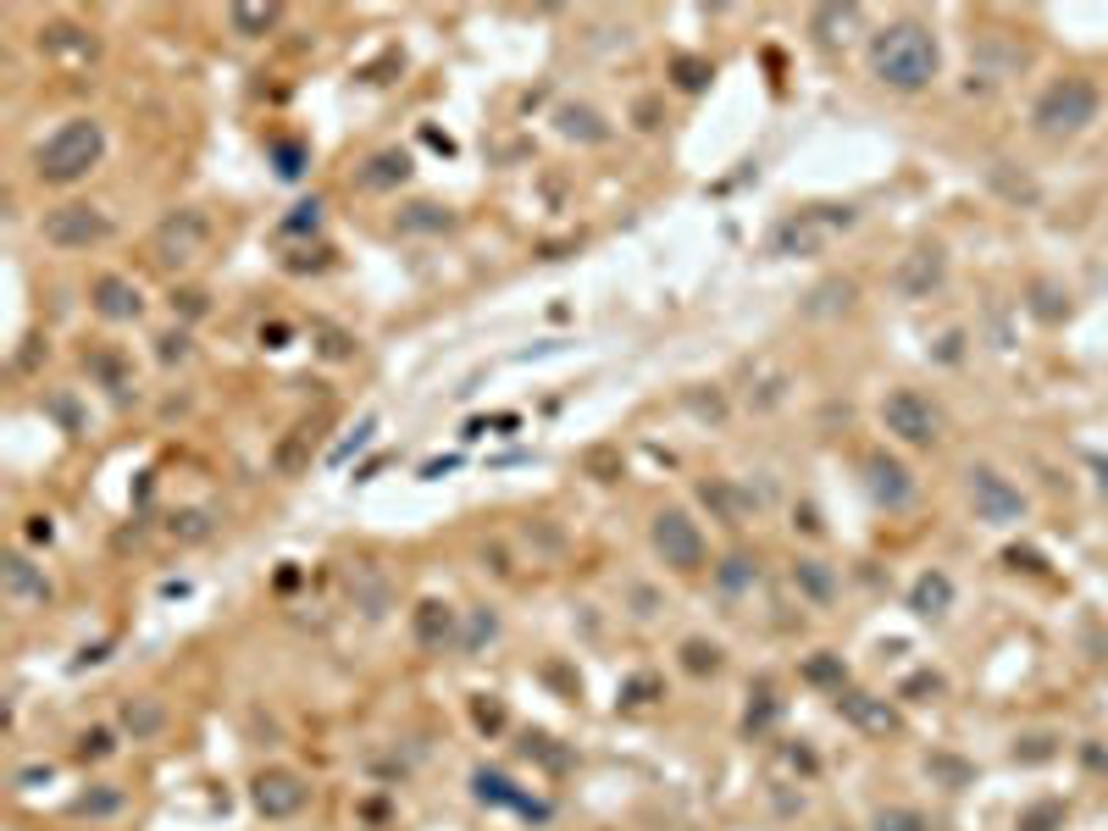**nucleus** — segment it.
<instances>
[{"instance_id": "obj_40", "label": "nucleus", "mask_w": 1108, "mask_h": 831, "mask_svg": "<svg viewBox=\"0 0 1108 831\" xmlns=\"http://www.w3.org/2000/svg\"><path fill=\"white\" fill-rule=\"evenodd\" d=\"M372 433H377V416H366V422H361V428H355V433H350V439H344V444L328 455V461H333V466H344L355 450H366V444H372Z\"/></svg>"}, {"instance_id": "obj_36", "label": "nucleus", "mask_w": 1108, "mask_h": 831, "mask_svg": "<svg viewBox=\"0 0 1108 831\" xmlns=\"http://www.w3.org/2000/svg\"><path fill=\"white\" fill-rule=\"evenodd\" d=\"M117 749V738H111V727H89L84 738H78V760L89 765V760H106Z\"/></svg>"}, {"instance_id": "obj_21", "label": "nucleus", "mask_w": 1108, "mask_h": 831, "mask_svg": "<svg viewBox=\"0 0 1108 831\" xmlns=\"http://www.w3.org/2000/svg\"><path fill=\"white\" fill-rule=\"evenodd\" d=\"M909 610L926 616V621L948 616V610H953V583H948V572H920L915 588H909Z\"/></svg>"}, {"instance_id": "obj_45", "label": "nucleus", "mask_w": 1108, "mask_h": 831, "mask_svg": "<svg viewBox=\"0 0 1108 831\" xmlns=\"http://www.w3.org/2000/svg\"><path fill=\"white\" fill-rule=\"evenodd\" d=\"M1059 820H1064V809H1059V804H1037V809L1020 820V831H1053Z\"/></svg>"}, {"instance_id": "obj_35", "label": "nucleus", "mask_w": 1108, "mask_h": 831, "mask_svg": "<svg viewBox=\"0 0 1108 831\" xmlns=\"http://www.w3.org/2000/svg\"><path fill=\"white\" fill-rule=\"evenodd\" d=\"M776 716H782L776 693H771V687H760V693H754V705H749V721H743V727H749V732H765V727H771Z\"/></svg>"}, {"instance_id": "obj_3", "label": "nucleus", "mask_w": 1108, "mask_h": 831, "mask_svg": "<svg viewBox=\"0 0 1108 831\" xmlns=\"http://www.w3.org/2000/svg\"><path fill=\"white\" fill-rule=\"evenodd\" d=\"M1097 111H1103V95H1097L1092 78H1059L1031 106V122H1037L1042 138H1075V133H1086L1097 122Z\"/></svg>"}, {"instance_id": "obj_56", "label": "nucleus", "mask_w": 1108, "mask_h": 831, "mask_svg": "<svg viewBox=\"0 0 1108 831\" xmlns=\"http://www.w3.org/2000/svg\"><path fill=\"white\" fill-rule=\"evenodd\" d=\"M1097 488L1108 494V461H1097Z\"/></svg>"}, {"instance_id": "obj_41", "label": "nucleus", "mask_w": 1108, "mask_h": 831, "mask_svg": "<svg viewBox=\"0 0 1108 831\" xmlns=\"http://www.w3.org/2000/svg\"><path fill=\"white\" fill-rule=\"evenodd\" d=\"M322 228V200L295 206V217H284V233H317Z\"/></svg>"}, {"instance_id": "obj_1", "label": "nucleus", "mask_w": 1108, "mask_h": 831, "mask_svg": "<svg viewBox=\"0 0 1108 831\" xmlns=\"http://www.w3.org/2000/svg\"><path fill=\"white\" fill-rule=\"evenodd\" d=\"M942 56H937V34L926 23H887L871 40V73L876 84L898 89V95H920L937 78Z\"/></svg>"}, {"instance_id": "obj_15", "label": "nucleus", "mask_w": 1108, "mask_h": 831, "mask_svg": "<svg viewBox=\"0 0 1108 831\" xmlns=\"http://www.w3.org/2000/svg\"><path fill=\"white\" fill-rule=\"evenodd\" d=\"M838 710L860 727V732H871V738H887V732H898V716H893V705L887 699H876V693H854V687H843L838 693Z\"/></svg>"}, {"instance_id": "obj_50", "label": "nucleus", "mask_w": 1108, "mask_h": 831, "mask_svg": "<svg viewBox=\"0 0 1108 831\" xmlns=\"http://www.w3.org/2000/svg\"><path fill=\"white\" fill-rule=\"evenodd\" d=\"M687 405L699 410V416H710V422H727V405H721V394H710V399H705V394H687Z\"/></svg>"}, {"instance_id": "obj_7", "label": "nucleus", "mask_w": 1108, "mask_h": 831, "mask_svg": "<svg viewBox=\"0 0 1108 831\" xmlns=\"http://www.w3.org/2000/svg\"><path fill=\"white\" fill-rule=\"evenodd\" d=\"M206 244H211V217L195 211V206L162 217V228L151 233V255H156L162 266H195V261L206 255Z\"/></svg>"}, {"instance_id": "obj_48", "label": "nucleus", "mask_w": 1108, "mask_h": 831, "mask_svg": "<svg viewBox=\"0 0 1108 831\" xmlns=\"http://www.w3.org/2000/svg\"><path fill=\"white\" fill-rule=\"evenodd\" d=\"M277 173H284V178H300V173H306V151H300V145H277Z\"/></svg>"}, {"instance_id": "obj_22", "label": "nucleus", "mask_w": 1108, "mask_h": 831, "mask_svg": "<svg viewBox=\"0 0 1108 831\" xmlns=\"http://www.w3.org/2000/svg\"><path fill=\"white\" fill-rule=\"evenodd\" d=\"M472 787H477V798H483V804H499V809H521V815H543V809H538L532 798H521V793H516V782H510L505 771H488V765H483V771L472 776Z\"/></svg>"}, {"instance_id": "obj_55", "label": "nucleus", "mask_w": 1108, "mask_h": 831, "mask_svg": "<svg viewBox=\"0 0 1108 831\" xmlns=\"http://www.w3.org/2000/svg\"><path fill=\"white\" fill-rule=\"evenodd\" d=\"M1053 749H1048V738H1031V749H1026V760H1048Z\"/></svg>"}, {"instance_id": "obj_28", "label": "nucleus", "mask_w": 1108, "mask_h": 831, "mask_svg": "<svg viewBox=\"0 0 1108 831\" xmlns=\"http://www.w3.org/2000/svg\"><path fill=\"white\" fill-rule=\"evenodd\" d=\"M84 361H89V372H95V377H100V383H106V388H111L117 399H128V388H133V372H128V361H122L117 350H89Z\"/></svg>"}, {"instance_id": "obj_54", "label": "nucleus", "mask_w": 1108, "mask_h": 831, "mask_svg": "<svg viewBox=\"0 0 1108 831\" xmlns=\"http://www.w3.org/2000/svg\"><path fill=\"white\" fill-rule=\"evenodd\" d=\"M793 521H798L804 532H820V521H815V510H809V505H804V510H793Z\"/></svg>"}, {"instance_id": "obj_9", "label": "nucleus", "mask_w": 1108, "mask_h": 831, "mask_svg": "<svg viewBox=\"0 0 1108 831\" xmlns=\"http://www.w3.org/2000/svg\"><path fill=\"white\" fill-rule=\"evenodd\" d=\"M250 798H255V809H261L266 820H295V815L311 804V782H306L300 771H289V765H272V771L255 776Z\"/></svg>"}, {"instance_id": "obj_44", "label": "nucleus", "mask_w": 1108, "mask_h": 831, "mask_svg": "<svg viewBox=\"0 0 1108 831\" xmlns=\"http://www.w3.org/2000/svg\"><path fill=\"white\" fill-rule=\"evenodd\" d=\"M211 532V516L206 510H184V516H173V538H206Z\"/></svg>"}, {"instance_id": "obj_34", "label": "nucleus", "mask_w": 1108, "mask_h": 831, "mask_svg": "<svg viewBox=\"0 0 1108 831\" xmlns=\"http://www.w3.org/2000/svg\"><path fill=\"white\" fill-rule=\"evenodd\" d=\"M660 693H665V682H660V676H649V671H638V676L621 687V705H654Z\"/></svg>"}, {"instance_id": "obj_37", "label": "nucleus", "mask_w": 1108, "mask_h": 831, "mask_svg": "<svg viewBox=\"0 0 1108 831\" xmlns=\"http://www.w3.org/2000/svg\"><path fill=\"white\" fill-rule=\"evenodd\" d=\"M527 754H538L549 771H572V754H566V749H554V738H543V732L527 738Z\"/></svg>"}, {"instance_id": "obj_27", "label": "nucleus", "mask_w": 1108, "mask_h": 831, "mask_svg": "<svg viewBox=\"0 0 1108 831\" xmlns=\"http://www.w3.org/2000/svg\"><path fill=\"white\" fill-rule=\"evenodd\" d=\"M554 122H561V133H566V138H583V145H599V138H610L605 117H599V111H588V106H561V111H554Z\"/></svg>"}, {"instance_id": "obj_14", "label": "nucleus", "mask_w": 1108, "mask_h": 831, "mask_svg": "<svg viewBox=\"0 0 1108 831\" xmlns=\"http://www.w3.org/2000/svg\"><path fill=\"white\" fill-rule=\"evenodd\" d=\"M410 632H416V643H422V649H450V643H461V632H455V605L422 599V605L410 610Z\"/></svg>"}, {"instance_id": "obj_26", "label": "nucleus", "mask_w": 1108, "mask_h": 831, "mask_svg": "<svg viewBox=\"0 0 1108 831\" xmlns=\"http://www.w3.org/2000/svg\"><path fill=\"white\" fill-rule=\"evenodd\" d=\"M228 23H233V34L261 40V34H272L277 23H284V7H272V0H266V7H244V0H239V7H228Z\"/></svg>"}, {"instance_id": "obj_10", "label": "nucleus", "mask_w": 1108, "mask_h": 831, "mask_svg": "<svg viewBox=\"0 0 1108 831\" xmlns=\"http://www.w3.org/2000/svg\"><path fill=\"white\" fill-rule=\"evenodd\" d=\"M970 505H976V516L993 521V527H1015V521H1026V499H1020V488H1015L1009 477H998L993 466H970Z\"/></svg>"}, {"instance_id": "obj_20", "label": "nucleus", "mask_w": 1108, "mask_h": 831, "mask_svg": "<svg viewBox=\"0 0 1108 831\" xmlns=\"http://www.w3.org/2000/svg\"><path fill=\"white\" fill-rule=\"evenodd\" d=\"M410 178V156L405 151H377L361 173H355V184L366 189V195H383V189H399Z\"/></svg>"}, {"instance_id": "obj_17", "label": "nucleus", "mask_w": 1108, "mask_h": 831, "mask_svg": "<svg viewBox=\"0 0 1108 831\" xmlns=\"http://www.w3.org/2000/svg\"><path fill=\"white\" fill-rule=\"evenodd\" d=\"M865 472H871V494H876V505H887V510H898V505H909V494H915V483H909V472H904V461H893V455H871L865 461Z\"/></svg>"}, {"instance_id": "obj_24", "label": "nucleus", "mask_w": 1108, "mask_h": 831, "mask_svg": "<svg viewBox=\"0 0 1108 831\" xmlns=\"http://www.w3.org/2000/svg\"><path fill=\"white\" fill-rule=\"evenodd\" d=\"M798 676H804L809 687H826V693H843V687H849V665H843V654H831V649H815V654L798 665Z\"/></svg>"}, {"instance_id": "obj_29", "label": "nucleus", "mask_w": 1108, "mask_h": 831, "mask_svg": "<svg viewBox=\"0 0 1108 831\" xmlns=\"http://www.w3.org/2000/svg\"><path fill=\"white\" fill-rule=\"evenodd\" d=\"M122 804H128V793L106 782V787H89V793H78V798H73V815H78V820H106V815H117Z\"/></svg>"}, {"instance_id": "obj_32", "label": "nucleus", "mask_w": 1108, "mask_h": 831, "mask_svg": "<svg viewBox=\"0 0 1108 831\" xmlns=\"http://www.w3.org/2000/svg\"><path fill=\"white\" fill-rule=\"evenodd\" d=\"M854 295H860V284H854V277H831V284H820V289L809 295V311L820 317V311H838V306H854Z\"/></svg>"}, {"instance_id": "obj_30", "label": "nucleus", "mask_w": 1108, "mask_h": 831, "mask_svg": "<svg viewBox=\"0 0 1108 831\" xmlns=\"http://www.w3.org/2000/svg\"><path fill=\"white\" fill-rule=\"evenodd\" d=\"M721 665H727L721 643H710V638H687V643H682V671H687V676H716Z\"/></svg>"}, {"instance_id": "obj_11", "label": "nucleus", "mask_w": 1108, "mask_h": 831, "mask_svg": "<svg viewBox=\"0 0 1108 831\" xmlns=\"http://www.w3.org/2000/svg\"><path fill=\"white\" fill-rule=\"evenodd\" d=\"M0 594H7L12 610H45L56 599L45 566H34L29 554H7V566H0Z\"/></svg>"}, {"instance_id": "obj_51", "label": "nucleus", "mask_w": 1108, "mask_h": 831, "mask_svg": "<svg viewBox=\"0 0 1108 831\" xmlns=\"http://www.w3.org/2000/svg\"><path fill=\"white\" fill-rule=\"evenodd\" d=\"M29 538H34V543H51V538H56L51 516H29Z\"/></svg>"}, {"instance_id": "obj_13", "label": "nucleus", "mask_w": 1108, "mask_h": 831, "mask_svg": "<svg viewBox=\"0 0 1108 831\" xmlns=\"http://www.w3.org/2000/svg\"><path fill=\"white\" fill-rule=\"evenodd\" d=\"M699 499L710 505V516L716 521H727V527H743V521H754L760 516V499L743 488V483H732V477H710L705 488H699Z\"/></svg>"}, {"instance_id": "obj_8", "label": "nucleus", "mask_w": 1108, "mask_h": 831, "mask_svg": "<svg viewBox=\"0 0 1108 831\" xmlns=\"http://www.w3.org/2000/svg\"><path fill=\"white\" fill-rule=\"evenodd\" d=\"M838 228H854V211L849 206H820V211H798L776 228V255H809L820 250Z\"/></svg>"}, {"instance_id": "obj_47", "label": "nucleus", "mask_w": 1108, "mask_h": 831, "mask_svg": "<svg viewBox=\"0 0 1108 831\" xmlns=\"http://www.w3.org/2000/svg\"><path fill=\"white\" fill-rule=\"evenodd\" d=\"M854 23H860L854 7H826V12H815V29H854Z\"/></svg>"}, {"instance_id": "obj_31", "label": "nucleus", "mask_w": 1108, "mask_h": 831, "mask_svg": "<svg viewBox=\"0 0 1108 831\" xmlns=\"http://www.w3.org/2000/svg\"><path fill=\"white\" fill-rule=\"evenodd\" d=\"M450 222H455V217H450L444 206H433V200H416V206L399 211V228H405V233H444Z\"/></svg>"}, {"instance_id": "obj_49", "label": "nucleus", "mask_w": 1108, "mask_h": 831, "mask_svg": "<svg viewBox=\"0 0 1108 831\" xmlns=\"http://www.w3.org/2000/svg\"><path fill=\"white\" fill-rule=\"evenodd\" d=\"M173 311H184V317H206V295H200V289H173Z\"/></svg>"}, {"instance_id": "obj_33", "label": "nucleus", "mask_w": 1108, "mask_h": 831, "mask_svg": "<svg viewBox=\"0 0 1108 831\" xmlns=\"http://www.w3.org/2000/svg\"><path fill=\"white\" fill-rule=\"evenodd\" d=\"M671 78H676V89H687V95H699L710 78H716V67L705 62V56H676L671 62Z\"/></svg>"}, {"instance_id": "obj_19", "label": "nucleus", "mask_w": 1108, "mask_h": 831, "mask_svg": "<svg viewBox=\"0 0 1108 831\" xmlns=\"http://www.w3.org/2000/svg\"><path fill=\"white\" fill-rule=\"evenodd\" d=\"M793 588L809 599V605H831L838 599V572H831L826 561H815V554H804V561H793Z\"/></svg>"}, {"instance_id": "obj_42", "label": "nucleus", "mask_w": 1108, "mask_h": 831, "mask_svg": "<svg viewBox=\"0 0 1108 831\" xmlns=\"http://www.w3.org/2000/svg\"><path fill=\"white\" fill-rule=\"evenodd\" d=\"M876 831H926V820L915 809H882L876 815Z\"/></svg>"}, {"instance_id": "obj_6", "label": "nucleus", "mask_w": 1108, "mask_h": 831, "mask_svg": "<svg viewBox=\"0 0 1108 831\" xmlns=\"http://www.w3.org/2000/svg\"><path fill=\"white\" fill-rule=\"evenodd\" d=\"M649 538H654V554L671 572H682V577L705 572V532H699V521H693L687 510H660L654 527H649Z\"/></svg>"}, {"instance_id": "obj_16", "label": "nucleus", "mask_w": 1108, "mask_h": 831, "mask_svg": "<svg viewBox=\"0 0 1108 831\" xmlns=\"http://www.w3.org/2000/svg\"><path fill=\"white\" fill-rule=\"evenodd\" d=\"M942 250L937 244H920V250H909L904 255V266H898V289L909 295V300H920V295H931L937 284H942Z\"/></svg>"}, {"instance_id": "obj_4", "label": "nucleus", "mask_w": 1108, "mask_h": 831, "mask_svg": "<svg viewBox=\"0 0 1108 831\" xmlns=\"http://www.w3.org/2000/svg\"><path fill=\"white\" fill-rule=\"evenodd\" d=\"M111 233H117V222L100 206H89V200H62V206H51L40 217V239L51 250H73V255L78 250H100Z\"/></svg>"}, {"instance_id": "obj_39", "label": "nucleus", "mask_w": 1108, "mask_h": 831, "mask_svg": "<svg viewBox=\"0 0 1108 831\" xmlns=\"http://www.w3.org/2000/svg\"><path fill=\"white\" fill-rule=\"evenodd\" d=\"M494 632H499L494 610H472V621H466V638H461V649H483V643H488Z\"/></svg>"}, {"instance_id": "obj_18", "label": "nucleus", "mask_w": 1108, "mask_h": 831, "mask_svg": "<svg viewBox=\"0 0 1108 831\" xmlns=\"http://www.w3.org/2000/svg\"><path fill=\"white\" fill-rule=\"evenodd\" d=\"M122 732L133 738V743H151V738H162V727H167V705L162 699H151V693H138V699H122Z\"/></svg>"}, {"instance_id": "obj_46", "label": "nucleus", "mask_w": 1108, "mask_h": 831, "mask_svg": "<svg viewBox=\"0 0 1108 831\" xmlns=\"http://www.w3.org/2000/svg\"><path fill=\"white\" fill-rule=\"evenodd\" d=\"M156 344H162L156 355H162L167 366H173V361H189V333H184V328H178V333H162Z\"/></svg>"}, {"instance_id": "obj_52", "label": "nucleus", "mask_w": 1108, "mask_h": 831, "mask_svg": "<svg viewBox=\"0 0 1108 831\" xmlns=\"http://www.w3.org/2000/svg\"><path fill=\"white\" fill-rule=\"evenodd\" d=\"M904 693H942V676H909Z\"/></svg>"}, {"instance_id": "obj_43", "label": "nucleus", "mask_w": 1108, "mask_h": 831, "mask_svg": "<svg viewBox=\"0 0 1108 831\" xmlns=\"http://www.w3.org/2000/svg\"><path fill=\"white\" fill-rule=\"evenodd\" d=\"M328 361H350L355 355V339L350 333H339V328H322V344H317Z\"/></svg>"}, {"instance_id": "obj_38", "label": "nucleus", "mask_w": 1108, "mask_h": 831, "mask_svg": "<svg viewBox=\"0 0 1108 831\" xmlns=\"http://www.w3.org/2000/svg\"><path fill=\"white\" fill-rule=\"evenodd\" d=\"M472 721H477L483 732H499V727H505V705L494 699V693H477V699H472Z\"/></svg>"}, {"instance_id": "obj_12", "label": "nucleus", "mask_w": 1108, "mask_h": 831, "mask_svg": "<svg viewBox=\"0 0 1108 831\" xmlns=\"http://www.w3.org/2000/svg\"><path fill=\"white\" fill-rule=\"evenodd\" d=\"M89 306H95L100 322H133L138 311H145V295H138L133 277H122V272H100L95 284H89Z\"/></svg>"}, {"instance_id": "obj_2", "label": "nucleus", "mask_w": 1108, "mask_h": 831, "mask_svg": "<svg viewBox=\"0 0 1108 831\" xmlns=\"http://www.w3.org/2000/svg\"><path fill=\"white\" fill-rule=\"evenodd\" d=\"M100 162H106V128H100V117H67L45 145L34 151V178L51 184V189H73Z\"/></svg>"}, {"instance_id": "obj_53", "label": "nucleus", "mask_w": 1108, "mask_h": 831, "mask_svg": "<svg viewBox=\"0 0 1108 831\" xmlns=\"http://www.w3.org/2000/svg\"><path fill=\"white\" fill-rule=\"evenodd\" d=\"M261 339H266V350H284V339H289V328H284V322H272V328H266V333H261Z\"/></svg>"}, {"instance_id": "obj_5", "label": "nucleus", "mask_w": 1108, "mask_h": 831, "mask_svg": "<svg viewBox=\"0 0 1108 831\" xmlns=\"http://www.w3.org/2000/svg\"><path fill=\"white\" fill-rule=\"evenodd\" d=\"M882 428L898 444H909V450H931L942 439V410L926 394H915V388H893L882 399Z\"/></svg>"}, {"instance_id": "obj_23", "label": "nucleus", "mask_w": 1108, "mask_h": 831, "mask_svg": "<svg viewBox=\"0 0 1108 831\" xmlns=\"http://www.w3.org/2000/svg\"><path fill=\"white\" fill-rule=\"evenodd\" d=\"M754 583H760V561H754V554H749V549H732V554H727V561L716 566V588H721L727 599L749 594Z\"/></svg>"}, {"instance_id": "obj_25", "label": "nucleus", "mask_w": 1108, "mask_h": 831, "mask_svg": "<svg viewBox=\"0 0 1108 831\" xmlns=\"http://www.w3.org/2000/svg\"><path fill=\"white\" fill-rule=\"evenodd\" d=\"M40 51L45 56H95V40L78 23H45L40 29Z\"/></svg>"}]
</instances>
